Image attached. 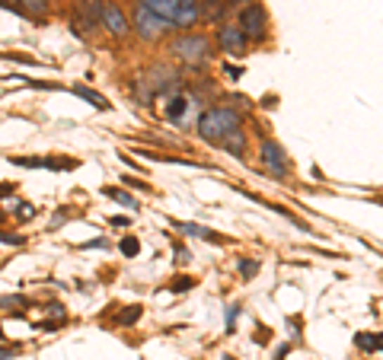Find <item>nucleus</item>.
<instances>
[{"instance_id":"nucleus-1","label":"nucleus","mask_w":383,"mask_h":360,"mask_svg":"<svg viewBox=\"0 0 383 360\" xmlns=\"http://www.w3.org/2000/svg\"><path fill=\"white\" fill-rule=\"evenodd\" d=\"M240 112L233 109H223V105H214V109H208L202 115V121H198V134H202L205 140H223L227 134H233L240 128Z\"/></svg>"},{"instance_id":"nucleus-2","label":"nucleus","mask_w":383,"mask_h":360,"mask_svg":"<svg viewBox=\"0 0 383 360\" xmlns=\"http://www.w3.org/2000/svg\"><path fill=\"white\" fill-rule=\"evenodd\" d=\"M169 51H173L179 61L192 64V67H202V64L211 61V39L208 35H182V39H176V42L169 45Z\"/></svg>"},{"instance_id":"nucleus-3","label":"nucleus","mask_w":383,"mask_h":360,"mask_svg":"<svg viewBox=\"0 0 383 360\" xmlns=\"http://www.w3.org/2000/svg\"><path fill=\"white\" fill-rule=\"evenodd\" d=\"M240 32L246 35V42H265V35H268V16L259 4H249V7L240 10Z\"/></svg>"},{"instance_id":"nucleus-4","label":"nucleus","mask_w":383,"mask_h":360,"mask_svg":"<svg viewBox=\"0 0 383 360\" xmlns=\"http://www.w3.org/2000/svg\"><path fill=\"white\" fill-rule=\"evenodd\" d=\"M134 29H138L144 39H160L163 32L169 29V22L167 20H160V16H153L147 7H134Z\"/></svg>"},{"instance_id":"nucleus-5","label":"nucleus","mask_w":383,"mask_h":360,"mask_svg":"<svg viewBox=\"0 0 383 360\" xmlns=\"http://www.w3.org/2000/svg\"><path fill=\"white\" fill-rule=\"evenodd\" d=\"M217 45H221L227 55H240L246 48V35L240 32V26H221L217 29Z\"/></svg>"},{"instance_id":"nucleus-6","label":"nucleus","mask_w":383,"mask_h":360,"mask_svg":"<svg viewBox=\"0 0 383 360\" xmlns=\"http://www.w3.org/2000/svg\"><path fill=\"white\" fill-rule=\"evenodd\" d=\"M13 166H22V169H74L77 163L74 159H42V156H10Z\"/></svg>"},{"instance_id":"nucleus-7","label":"nucleus","mask_w":383,"mask_h":360,"mask_svg":"<svg viewBox=\"0 0 383 360\" xmlns=\"http://www.w3.org/2000/svg\"><path fill=\"white\" fill-rule=\"evenodd\" d=\"M262 163L268 169H272L275 175H287V159H285V150H281L278 144H272V140H265L262 144Z\"/></svg>"},{"instance_id":"nucleus-8","label":"nucleus","mask_w":383,"mask_h":360,"mask_svg":"<svg viewBox=\"0 0 383 360\" xmlns=\"http://www.w3.org/2000/svg\"><path fill=\"white\" fill-rule=\"evenodd\" d=\"M141 7H147L153 16H160V20H167L169 26H173L176 13H179V7L186 4V0H138Z\"/></svg>"},{"instance_id":"nucleus-9","label":"nucleus","mask_w":383,"mask_h":360,"mask_svg":"<svg viewBox=\"0 0 383 360\" xmlns=\"http://www.w3.org/2000/svg\"><path fill=\"white\" fill-rule=\"evenodd\" d=\"M103 22H105V29H109L112 35H125L128 32V20L115 4H105L103 7Z\"/></svg>"},{"instance_id":"nucleus-10","label":"nucleus","mask_w":383,"mask_h":360,"mask_svg":"<svg viewBox=\"0 0 383 360\" xmlns=\"http://www.w3.org/2000/svg\"><path fill=\"white\" fill-rule=\"evenodd\" d=\"M103 7H105V4H99V0H77V13L84 16L90 29L103 20Z\"/></svg>"},{"instance_id":"nucleus-11","label":"nucleus","mask_w":383,"mask_h":360,"mask_svg":"<svg viewBox=\"0 0 383 360\" xmlns=\"http://www.w3.org/2000/svg\"><path fill=\"white\" fill-rule=\"evenodd\" d=\"M198 0H186L179 7V13H176V20H173V26H192V22H198Z\"/></svg>"},{"instance_id":"nucleus-12","label":"nucleus","mask_w":383,"mask_h":360,"mask_svg":"<svg viewBox=\"0 0 383 360\" xmlns=\"http://www.w3.org/2000/svg\"><path fill=\"white\" fill-rule=\"evenodd\" d=\"M74 93H77V96H80V99H86V102H90L93 109H99V112H105V109H109V99H105V96H99L96 90H86V86H77Z\"/></svg>"},{"instance_id":"nucleus-13","label":"nucleus","mask_w":383,"mask_h":360,"mask_svg":"<svg viewBox=\"0 0 383 360\" xmlns=\"http://www.w3.org/2000/svg\"><path fill=\"white\" fill-rule=\"evenodd\" d=\"M176 229H182L186 236H192V239H217L211 229H205V227H198V223H176Z\"/></svg>"},{"instance_id":"nucleus-14","label":"nucleus","mask_w":383,"mask_h":360,"mask_svg":"<svg viewBox=\"0 0 383 360\" xmlns=\"http://www.w3.org/2000/svg\"><path fill=\"white\" fill-rule=\"evenodd\" d=\"M361 351H383V335H358Z\"/></svg>"},{"instance_id":"nucleus-15","label":"nucleus","mask_w":383,"mask_h":360,"mask_svg":"<svg viewBox=\"0 0 383 360\" xmlns=\"http://www.w3.org/2000/svg\"><path fill=\"white\" fill-rule=\"evenodd\" d=\"M105 194H109L112 201H119V204H125V208H138V201H134L128 192H122V188H105Z\"/></svg>"},{"instance_id":"nucleus-16","label":"nucleus","mask_w":383,"mask_h":360,"mask_svg":"<svg viewBox=\"0 0 383 360\" xmlns=\"http://www.w3.org/2000/svg\"><path fill=\"white\" fill-rule=\"evenodd\" d=\"M186 99H182V96H173V99H169V102H167V115L169 118H176V121H179V118H182V112H186Z\"/></svg>"},{"instance_id":"nucleus-17","label":"nucleus","mask_w":383,"mask_h":360,"mask_svg":"<svg viewBox=\"0 0 383 360\" xmlns=\"http://www.w3.org/2000/svg\"><path fill=\"white\" fill-rule=\"evenodd\" d=\"M223 144H227L233 153H243V147H246L243 131H233V134H227V138H223Z\"/></svg>"},{"instance_id":"nucleus-18","label":"nucleus","mask_w":383,"mask_h":360,"mask_svg":"<svg viewBox=\"0 0 383 360\" xmlns=\"http://www.w3.org/2000/svg\"><path fill=\"white\" fill-rule=\"evenodd\" d=\"M138 319H141V306H128V309L119 316V326H131V322H138Z\"/></svg>"},{"instance_id":"nucleus-19","label":"nucleus","mask_w":383,"mask_h":360,"mask_svg":"<svg viewBox=\"0 0 383 360\" xmlns=\"http://www.w3.org/2000/svg\"><path fill=\"white\" fill-rule=\"evenodd\" d=\"M138 252H141V243L134 236H125V239H122V255H138Z\"/></svg>"},{"instance_id":"nucleus-20","label":"nucleus","mask_w":383,"mask_h":360,"mask_svg":"<svg viewBox=\"0 0 383 360\" xmlns=\"http://www.w3.org/2000/svg\"><path fill=\"white\" fill-rule=\"evenodd\" d=\"M169 287H173L176 293H182V291H188V287H195V281H192V277H176Z\"/></svg>"},{"instance_id":"nucleus-21","label":"nucleus","mask_w":383,"mask_h":360,"mask_svg":"<svg viewBox=\"0 0 383 360\" xmlns=\"http://www.w3.org/2000/svg\"><path fill=\"white\" fill-rule=\"evenodd\" d=\"M16 208H20V211H16V214H20V220H32V217H35L32 204H16Z\"/></svg>"},{"instance_id":"nucleus-22","label":"nucleus","mask_w":383,"mask_h":360,"mask_svg":"<svg viewBox=\"0 0 383 360\" xmlns=\"http://www.w3.org/2000/svg\"><path fill=\"white\" fill-rule=\"evenodd\" d=\"M259 271V262H240V274H246V277H252Z\"/></svg>"},{"instance_id":"nucleus-23","label":"nucleus","mask_w":383,"mask_h":360,"mask_svg":"<svg viewBox=\"0 0 383 360\" xmlns=\"http://www.w3.org/2000/svg\"><path fill=\"white\" fill-rule=\"evenodd\" d=\"M22 4H26V7L32 10V13H45V7H48L45 0H22Z\"/></svg>"},{"instance_id":"nucleus-24","label":"nucleus","mask_w":383,"mask_h":360,"mask_svg":"<svg viewBox=\"0 0 383 360\" xmlns=\"http://www.w3.org/2000/svg\"><path fill=\"white\" fill-rule=\"evenodd\" d=\"M26 300L22 297H0V306H22Z\"/></svg>"},{"instance_id":"nucleus-25","label":"nucleus","mask_w":383,"mask_h":360,"mask_svg":"<svg viewBox=\"0 0 383 360\" xmlns=\"http://www.w3.org/2000/svg\"><path fill=\"white\" fill-rule=\"evenodd\" d=\"M0 239H4L7 246H20V243H22V236H10V233H4Z\"/></svg>"},{"instance_id":"nucleus-26","label":"nucleus","mask_w":383,"mask_h":360,"mask_svg":"<svg viewBox=\"0 0 383 360\" xmlns=\"http://www.w3.org/2000/svg\"><path fill=\"white\" fill-rule=\"evenodd\" d=\"M237 312H240V306H230V309H227V326L230 328H233V319H237Z\"/></svg>"},{"instance_id":"nucleus-27","label":"nucleus","mask_w":383,"mask_h":360,"mask_svg":"<svg viewBox=\"0 0 383 360\" xmlns=\"http://www.w3.org/2000/svg\"><path fill=\"white\" fill-rule=\"evenodd\" d=\"M16 354V347H0V360H7V357H13Z\"/></svg>"},{"instance_id":"nucleus-28","label":"nucleus","mask_w":383,"mask_h":360,"mask_svg":"<svg viewBox=\"0 0 383 360\" xmlns=\"http://www.w3.org/2000/svg\"><path fill=\"white\" fill-rule=\"evenodd\" d=\"M223 70H227V76H233V80H237V76L243 74V70H240V67H230V64H227V67H223Z\"/></svg>"},{"instance_id":"nucleus-29","label":"nucleus","mask_w":383,"mask_h":360,"mask_svg":"<svg viewBox=\"0 0 383 360\" xmlns=\"http://www.w3.org/2000/svg\"><path fill=\"white\" fill-rule=\"evenodd\" d=\"M112 227H128V217H112Z\"/></svg>"},{"instance_id":"nucleus-30","label":"nucleus","mask_w":383,"mask_h":360,"mask_svg":"<svg viewBox=\"0 0 383 360\" xmlns=\"http://www.w3.org/2000/svg\"><path fill=\"white\" fill-rule=\"evenodd\" d=\"M223 360H233V357H230V354H223Z\"/></svg>"},{"instance_id":"nucleus-31","label":"nucleus","mask_w":383,"mask_h":360,"mask_svg":"<svg viewBox=\"0 0 383 360\" xmlns=\"http://www.w3.org/2000/svg\"><path fill=\"white\" fill-rule=\"evenodd\" d=\"M0 220H4V214H0Z\"/></svg>"}]
</instances>
